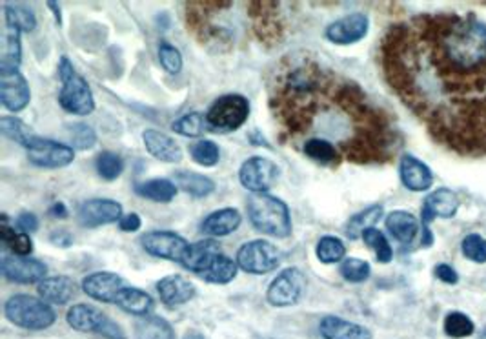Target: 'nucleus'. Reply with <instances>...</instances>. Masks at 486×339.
Here are the masks:
<instances>
[{
	"label": "nucleus",
	"instance_id": "nucleus-51",
	"mask_svg": "<svg viewBox=\"0 0 486 339\" xmlns=\"http://www.w3.org/2000/svg\"><path fill=\"white\" fill-rule=\"evenodd\" d=\"M50 215L52 217H55V219H64V217H68V208H66V205L64 203H53L52 206H50Z\"/></svg>",
	"mask_w": 486,
	"mask_h": 339
},
{
	"label": "nucleus",
	"instance_id": "nucleus-29",
	"mask_svg": "<svg viewBox=\"0 0 486 339\" xmlns=\"http://www.w3.org/2000/svg\"><path fill=\"white\" fill-rule=\"evenodd\" d=\"M22 33L12 26L4 28L3 52H0V73L19 71L22 64Z\"/></svg>",
	"mask_w": 486,
	"mask_h": 339
},
{
	"label": "nucleus",
	"instance_id": "nucleus-21",
	"mask_svg": "<svg viewBox=\"0 0 486 339\" xmlns=\"http://www.w3.org/2000/svg\"><path fill=\"white\" fill-rule=\"evenodd\" d=\"M157 292H158V297H160L162 303L174 309V307H181V305L188 303V301H191L195 297L197 288L190 279H186L179 274H174V276L162 278L157 283Z\"/></svg>",
	"mask_w": 486,
	"mask_h": 339
},
{
	"label": "nucleus",
	"instance_id": "nucleus-45",
	"mask_svg": "<svg viewBox=\"0 0 486 339\" xmlns=\"http://www.w3.org/2000/svg\"><path fill=\"white\" fill-rule=\"evenodd\" d=\"M461 254L475 265H486V239L481 234H466L461 241Z\"/></svg>",
	"mask_w": 486,
	"mask_h": 339
},
{
	"label": "nucleus",
	"instance_id": "nucleus-33",
	"mask_svg": "<svg viewBox=\"0 0 486 339\" xmlns=\"http://www.w3.org/2000/svg\"><path fill=\"white\" fill-rule=\"evenodd\" d=\"M315 255L322 265H336L346 259V245L337 236H322L315 245Z\"/></svg>",
	"mask_w": 486,
	"mask_h": 339
},
{
	"label": "nucleus",
	"instance_id": "nucleus-32",
	"mask_svg": "<svg viewBox=\"0 0 486 339\" xmlns=\"http://www.w3.org/2000/svg\"><path fill=\"white\" fill-rule=\"evenodd\" d=\"M134 332L135 339H175L174 327L160 316L139 318Z\"/></svg>",
	"mask_w": 486,
	"mask_h": 339
},
{
	"label": "nucleus",
	"instance_id": "nucleus-39",
	"mask_svg": "<svg viewBox=\"0 0 486 339\" xmlns=\"http://www.w3.org/2000/svg\"><path fill=\"white\" fill-rule=\"evenodd\" d=\"M190 156L191 159L205 168H214L221 161V149L219 144L212 139H200L190 148Z\"/></svg>",
	"mask_w": 486,
	"mask_h": 339
},
{
	"label": "nucleus",
	"instance_id": "nucleus-11",
	"mask_svg": "<svg viewBox=\"0 0 486 339\" xmlns=\"http://www.w3.org/2000/svg\"><path fill=\"white\" fill-rule=\"evenodd\" d=\"M0 270L6 281L19 283V285H33L40 283L48 278L46 262L29 255H15L4 254L3 262H0Z\"/></svg>",
	"mask_w": 486,
	"mask_h": 339
},
{
	"label": "nucleus",
	"instance_id": "nucleus-8",
	"mask_svg": "<svg viewBox=\"0 0 486 339\" xmlns=\"http://www.w3.org/2000/svg\"><path fill=\"white\" fill-rule=\"evenodd\" d=\"M24 149L28 152L29 163L36 168L59 170L75 161V148L43 135H35Z\"/></svg>",
	"mask_w": 486,
	"mask_h": 339
},
{
	"label": "nucleus",
	"instance_id": "nucleus-27",
	"mask_svg": "<svg viewBox=\"0 0 486 339\" xmlns=\"http://www.w3.org/2000/svg\"><path fill=\"white\" fill-rule=\"evenodd\" d=\"M115 305L118 309H123L125 312L132 314V316H137V318H146V316H151L153 312V307H155V301L153 297L137 288V287H125L123 290H120L117 301H115Z\"/></svg>",
	"mask_w": 486,
	"mask_h": 339
},
{
	"label": "nucleus",
	"instance_id": "nucleus-6",
	"mask_svg": "<svg viewBox=\"0 0 486 339\" xmlns=\"http://www.w3.org/2000/svg\"><path fill=\"white\" fill-rule=\"evenodd\" d=\"M66 323L77 332H92L106 339H126V334L120 328V325H117L111 318H108L101 309L93 305L78 303L69 307L66 312Z\"/></svg>",
	"mask_w": 486,
	"mask_h": 339
},
{
	"label": "nucleus",
	"instance_id": "nucleus-2",
	"mask_svg": "<svg viewBox=\"0 0 486 339\" xmlns=\"http://www.w3.org/2000/svg\"><path fill=\"white\" fill-rule=\"evenodd\" d=\"M247 208L248 219L257 232L277 239H287L292 236V212L282 199L270 194H259L248 199Z\"/></svg>",
	"mask_w": 486,
	"mask_h": 339
},
{
	"label": "nucleus",
	"instance_id": "nucleus-34",
	"mask_svg": "<svg viewBox=\"0 0 486 339\" xmlns=\"http://www.w3.org/2000/svg\"><path fill=\"white\" fill-rule=\"evenodd\" d=\"M172 130L182 137H188V139L205 135L207 132H210L208 123H207V113H200V111L184 113V116H181L179 119H175L172 123Z\"/></svg>",
	"mask_w": 486,
	"mask_h": 339
},
{
	"label": "nucleus",
	"instance_id": "nucleus-4",
	"mask_svg": "<svg viewBox=\"0 0 486 339\" xmlns=\"http://www.w3.org/2000/svg\"><path fill=\"white\" fill-rule=\"evenodd\" d=\"M6 319L24 330H46L57 321L53 307L43 297L15 294L4 303Z\"/></svg>",
	"mask_w": 486,
	"mask_h": 339
},
{
	"label": "nucleus",
	"instance_id": "nucleus-7",
	"mask_svg": "<svg viewBox=\"0 0 486 339\" xmlns=\"http://www.w3.org/2000/svg\"><path fill=\"white\" fill-rule=\"evenodd\" d=\"M235 261L239 265V270L254 276H263L279 269L282 254L271 241L254 239L237 250Z\"/></svg>",
	"mask_w": 486,
	"mask_h": 339
},
{
	"label": "nucleus",
	"instance_id": "nucleus-9",
	"mask_svg": "<svg viewBox=\"0 0 486 339\" xmlns=\"http://www.w3.org/2000/svg\"><path fill=\"white\" fill-rule=\"evenodd\" d=\"M306 292V276L297 267L280 270L266 290V299L271 307L287 309L296 307Z\"/></svg>",
	"mask_w": 486,
	"mask_h": 339
},
{
	"label": "nucleus",
	"instance_id": "nucleus-22",
	"mask_svg": "<svg viewBox=\"0 0 486 339\" xmlns=\"http://www.w3.org/2000/svg\"><path fill=\"white\" fill-rule=\"evenodd\" d=\"M319 332L324 339H374L370 328L339 316H324L319 321Z\"/></svg>",
	"mask_w": 486,
	"mask_h": 339
},
{
	"label": "nucleus",
	"instance_id": "nucleus-14",
	"mask_svg": "<svg viewBox=\"0 0 486 339\" xmlns=\"http://www.w3.org/2000/svg\"><path fill=\"white\" fill-rule=\"evenodd\" d=\"M123 215H125L123 205L108 198L88 199L77 210V219L85 226V229H99V226H106L113 222L118 224Z\"/></svg>",
	"mask_w": 486,
	"mask_h": 339
},
{
	"label": "nucleus",
	"instance_id": "nucleus-49",
	"mask_svg": "<svg viewBox=\"0 0 486 339\" xmlns=\"http://www.w3.org/2000/svg\"><path fill=\"white\" fill-rule=\"evenodd\" d=\"M141 226H142V219L139 214L132 212V214H126L123 215V219L118 221V229L123 230V232H139L141 230Z\"/></svg>",
	"mask_w": 486,
	"mask_h": 339
},
{
	"label": "nucleus",
	"instance_id": "nucleus-16",
	"mask_svg": "<svg viewBox=\"0 0 486 339\" xmlns=\"http://www.w3.org/2000/svg\"><path fill=\"white\" fill-rule=\"evenodd\" d=\"M399 179L407 190L416 194L428 192L435 181L432 168L412 154H404L399 159Z\"/></svg>",
	"mask_w": 486,
	"mask_h": 339
},
{
	"label": "nucleus",
	"instance_id": "nucleus-30",
	"mask_svg": "<svg viewBox=\"0 0 486 339\" xmlns=\"http://www.w3.org/2000/svg\"><path fill=\"white\" fill-rule=\"evenodd\" d=\"M177 192V184L172 179L165 177H155L135 184V194L153 203H170L175 199Z\"/></svg>",
	"mask_w": 486,
	"mask_h": 339
},
{
	"label": "nucleus",
	"instance_id": "nucleus-50",
	"mask_svg": "<svg viewBox=\"0 0 486 339\" xmlns=\"http://www.w3.org/2000/svg\"><path fill=\"white\" fill-rule=\"evenodd\" d=\"M50 239H52L53 245H57L61 248H68L73 243V236L69 232H66V230H55Z\"/></svg>",
	"mask_w": 486,
	"mask_h": 339
},
{
	"label": "nucleus",
	"instance_id": "nucleus-25",
	"mask_svg": "<svg viewBox=\"0 0 486 339\" xmlns=\"http://www.w3.org/2000/svg\"><path fill=\"white\" fill-rule=\"evenodd\" d=\"M38 297H43L46 303L52 305H68L77 295V283L68 276L46 278L36 285Z\"/></svg>",
	"mask_w": 486,
	"mask_h": 339
},
{
	"label": "nucleus",
	"instance_id": "nucleus-3",
	"mask_svg": "<svg viewBox=\"0 0 486 339\" xmlns=\"http://www.w3.org/2000/svg\"><path fill=\"white\" fill-rule=\"evenodd\" d=\"M59 79L62 83L59 92L61 108L77 117L92 116L95 111L93 92L83 75L75 71V66L68 57H61L59 61Z\"/></svg>",
	"mask_w": 486,
	"mask_h": 339
},
{
	"label": "nucleus",
	"instance_id": "nucleus-47",
	"mask_svg": "<svg viewBox=\"0 0 486 339\" xmlns=\"http://www.w3.org/2000/svg\"><path fill=\"white\" fill-rule=\"evenodd\" d=\"M433 276L447 285H458L459 283V274L454 267L447 265V262H439V265L433 267Z\"/></svg>",
	"mask_w": 486,
	"mask_h": 339
},
{
	"label": "nucleus",
	"instance_id": "nucleus-53",
	"mask_svg": "<svg viewBox=\"0 0 486 339\" xmlns=\"http://www.w3.org/2000/svg\"><path fill=\"white\" fill-rule=\"evenodd\" d=\"M182 339H208V337L200 332H188V334H184Z\"/></svg>",
	"mask_w": 486,
	"mask_h": 339
},
{
	"label": "nucleus",
	"instance_id": "nucleus-1",
	"mask_svg": "<svg viewBox=\"0 0 486 339\" xmlns=\"http://www.w3.org/2000/svg\"><path fill=\"white\" fill-rule=\"evenodd\" d=\"M381 62L439 146L486 157V24L475 13H421L392 26Z\"/></svg>",
	"mask_w": 486,
	"mask_h": 339
},
{
	"label": "nucleus",
	"instance_id": "nucleus-15",
	"mask_svg": "<svg viewBox=\"0 0 486 339\" xmlns=\"http://www.w3.org/2000/svg\"><path fill=\"white\" fill-rule=\"evenodd\" d=\"M0 102L12 113H20L31 102V88L19 71L0 73Z\"/></svg>",
	"mask_w": 486,
	"mask_h": 339
},
{
	"label": "nucleus",
	"instance_id": "nucleus-10",
	"mask_svg": "<svg viewBox=\"0 0 486 339\" xmlns=\"http://www.w3.org/2000/svg\"><path fill=\"white\" fill-rule=\"evenodd\" d=\"M279 174L280 170L271 159L254 156L240 165L239 182L254 196L268 194L279 181Z\"/></svg>",
	"mask_w": 486,
	"mask_h": 339
},
{
	"label": "nucleus",
	"instance_id": "nucleus-5",
	"mask_svg": "<svg viewBox=\"0 0 486 339\" xmlns=\"http://www.w3.org/2000/svg\"><path fill=\"white\" fill-rule=\"evenodd\" d=\"M250 117V101L240 93H226L214 101L207 111L210 132L230 133L247 125Z\"/></svg>",
	"mask_w": 486,
	"mask_h": 339
},
{
	"label": "nucleus",
	"instance_id": "nucleus-26",
	"mask_svg": "<svg viewBox=\"0 0 486 339\" xmlns=\"http://www.w3.org/2000/svg\"><path fill=\"white\" fill-rule=\"evenodd\" d=\"M303 154L320 166H337L344 159L341 148L324 137L306 139L303 142Z\"/></svg>",
	"mask_w": 486,
	"mask_h": 339
},
{
	"label": "nucleus",
	"instance_id": "nucleus-13",
	"mask_svg": "<svg viewBox=\"0 0 486 339\" xmlns=\"http://www.w3.org/2000/svg\"><path fill=\"white\" fill-rule=\"evenodd\" d=\"M141 245L144 248L146 254L157 257V259H166V261H174V262H181L186 257V252L190 248V243L172 232V230H153L148 232L141 238Z\"/></svg>",
	"mask_w": 486,
	"mask_h": 339
},
{
	"label": "nucleus",
	"instance_id": "nucleus-43",
	"mask_svg": "<svg viewBox=\"0 0 486 339\" xmlns=\"http://www.w3.org/2000/svg\"><path fill=\"white\" fill-rule=\"evenodd\" d=\"M68 133V144L75 149H92L97 144V133L95 130L86 123H73L66 126Z\"/></svg>",
	"mask_w": 486,
	"mask_h": 339
},
{
	"label": "nucleus",
	"instance_id": "nucleus-41",
	"mask_svg": "<svg viewBox=\"0 0 486 339\" xmlns=\"http://www.w3.org/2000/svg\"><path fill=\"white\" fill-rule=\"evenodd\" d=\"M360 239L364 241V245L374 250L381 265H388V262L393 259V248L388 238L385 236V232H381L379 229H369L367 232H362Z\"/></svg>",
	"mask_w": 486,
	"mask_h": 339
},
{
	"label": "nucleus",
	"instance_id": "nucleus-42",
	"mask_svg": "<svg viewBox=\"0 0 486 339\" xmlns=\"http://www.w3.org/2000/svg\"><path fill=\"white\" fill-rule=\"evenodd\" d=\"M339 274L348 283H364L372 276V267L369 261L359 257H346L339 265Z\"/></svg>",
	"mask_w": 486,
	"mask_h": 339
},
{
	"label": "nucleus",
	"instance_id": "nucleus-37",
	"mask_svg": "<svg viewBox=\"0 0 486 339\" xmlns=\"http://www.w3.org/2000/svg\"><path fill=\"white\" fill-rule=\"evenodd\" d=\"M0 238H3L4 246L15 255H29L33 252V241H31L29 234L12 229L6 221V215H3V229H0Z\"/></svg>",
	"mask_w": 486,
	"mask_h": 339
},
{
	"label": "nucleus",
	"instance_id": "nucleus-36",
	"mask_svg": "<svg viewBox=\"0 0 486 339\" xmlns=\"http://www.w3.org/2000/svg\"><path fill=\"white\" fill-rule=\"evenodd\" d=\"M4 22L6 26L19 29L20 33H31L36 28L35 13L24 4H17V3L4 4Z\"/></svg>",
	"mask_w": 486,
	"mask_h": 339
},
{
	"label": "nucleus",
	"instance_id": "nucleus-23",
	"mask_svg": "<svg viewBox=\"0 0 486 339\" xmlns=\"http://www.w3.org/2000/svg\"><path fill=\"white\" fill-rule=\"evenodd\" d=\"M242 222V215L237 208H221L212 214H208L200 222V230L205 232L208 238L217 239V238H226L233 232L239 230V226Z\"/></svg>",
	"mask_w": 486,
	"mask_h": 339
},
{
	"label": "nucleus",
	"instance_id": "nucleus-44",
	"mask_svg": "<svg viewBox=\"0 0 486 339\" xmlns=\"http://www.w3.org/2000/svg\"><path fill=\"white\" fill-rule=\"evenodd\" d=\"M95 170L101 179L115 181L125 172V161L115 152H101L95 159Z\"/></svg>",
	"mask_w": 486,
	"mask_h": 339
},
{
	"label": "nucleus",
	"instance_id": "nucleus-20",
	"mask_svg": "<svg viewBox=\"0 0 486 339\" xmlns=\"http://www.w3.org/2000/svg\"><path fill=\"white\" fill-rule=\"evenodd\" d=\"M221 254H223L221 245L215 239H212V238L200 239V241L190 245V248L186 252V257L182 261V267L188 269L193 274H198V278H200L214 265V261Z\"/></svg>",
	"mask_w": 486,
	"mask_h": 339
},
{
	"label": "nucleus",
	"instance_id": "nucleus-12",
	"mask_svg": "<svg viewBox=\"0 0 486 339\" xmlns=\"http://www.w3.org/2000/svg\"><path fill=\"white\" fill-rule=\"evenodd\" d=\"M370 31V19L367 13H348L334 22H330L324 29L327 41L336 46H352L360 43Z\"/></svg>",
	"mask_w": 486,
	"mask_h": 339
},
{
	"label": "nucleus",
	"instance_id": "nucleus-48",
	"mask_svg": "<svg viewBox=\"0 0 486 339\" xmlns=\"http://www.w3.org/2000/svg\"><path fill=\"white\" fill-rule=\"evenodd\" d=\"M17 229L26 234H33L38 230V217L33 212H22L17 217Z\"/></svg>",
	"mask_w": 486,
	"mask_h": 339
},
{
	"label": "nucleus",
	"instance_id": "nucleus-52",
	"mask_svg": "<svg viewBox=\"0 0 486 339\" xmlns=\"http://www.w3.org/2000/svg\"><path fill=\"white\" fill-rule=\"evenodd\" d=\"M48 8L53 12V17H55V22L61 26L62 24V15H61V6L57 3H48Z\"/></svg>",
	"mask_w": 486,
	"mask_h": 339
},
{
	"label": "nucleus",
	"instance_id": "nucleus-38",
	"mask_svg": "<svg viewBox=\"0 0 486 339\" xmlns=\"http://www.w3.org/2000/svg\"><path fill=\"white\" fill-rule=\"evenodd\" d=\"M442 330H444V334H447L452 339H466V337L474 335L475 323L465 312L452 311V312H449L447 316H444Z\"/></svg>",
	"mask_w": 486,
	"mask_h": 339
},
{
	"label": "nucleus",
	"instance_id": "nucleus-31",
	"mask_svg": "<svg viewBox=\"0 0 486 339\" xmlns=\"http://www.w3.org/2000/svg\"><path fill=\"white\" fill-rule=\"evenodd\" d=\"M385 215V206L376 203L367 208H362L360 212L353 214L346 224H344V232L350 239H359L362 232H367L369 229H376V224L383 219Z\"/></svg>",
	"mask_w": 486,
	"mask_h": 339
},
{
	"label": "nucleus",
	"instance_id": "nucleus-46",
	"mask_svg": "<svg viewBox=\"0 0 486 339\" xmlns=\"http://www.w3.org/2000/svg\"><path fill=\"white\" fill-rule=\"evenodd\" d=\"M157 53H158V62L162 68H165V71H168L170 75H177L182 71L184 61H182V53L179 48H175L168 41H162L158 44Z\"/></svg>",
	"mask_w": 486,
	"mask_h": 339
},
{
	"label": "nucleus",
	"instance_id": "nucleus-28",
	"mask_svg": "<svg viewBox=\"0 0 486 339\" xmlns=\"http://www.w3.org/2000/svg\"><path fill=\"white\" fill-rule=\"evenodd\" d=\"M174 182L177 184L179 190L195 199H205L215 192V181L205 174L179 170L174 175Z\"/></svg>",
	"mask_w": 486,
	"mask_h": 339
},
{
	"label": "nucleus",
	"instance_id": "nucleus-35",
	"mask_svg": "<svg viewBox=\"0 0 486 339\" xmlns=\"http://www.w3.org/2000/svg\"><path fill=\"white\" fill-rule=\"evenodd\" d=\"M237 272H239L237 261H233L231 257L221 254L214 261V265L200 278L205 281H208V283H212V285H228L237 278Z\"/></svg>",
	"mask_w": 486,
	"mask_h": 339
},
{
	"label": "nucleus",
	"instance_id": "nucleus-18",
	"mask_svg": "<svg viewBox=\"0 0 486 339\" xmlns=\"http://www.w3.org/2000/svg\"><path fill=\"white\" fill-rule=\"evenodd\" d=\"M459 210V198L450 188H435L423 201V226H430L435 217L452 219Z\"/></svg>",
	"mask_w": 486,
	"mask_h": 339
},
{
	"label": "nucleus",
	"instance_id": "nucleus-17",
	"mask_svg": "<svg viewBox=\"0 0 486 339\" xmlns=\"http://www.w3.org/2000/svg\"><path fill=\"white\" fill-rule=\"evenodd\" d=\"M125 287H126V281L123 278L115 272H106V270L93 272L83 279V292L88 297L99 301V303L115 305L120 290H123Z\"/></svg>",
	"mask_w": 486,
	"mask_h": 339
},
{
	"label": "nucleus",
	"instance_id": "nucleus-24",
	"mask_svg": "<svg viewBox=\"0 0 486 339\" xmlns=\"http://www.w3.org/2000/svg\"><path fill=\"white\" fill-rule=\"evenodd\" d=\"M390 236L401 245H412L419 236V219L407 210H393L385 217Z\"/></svg>",
	"mask_w": 486,
	"mask_h": 339
},
{
	"label": "nucleus",
	"instance_id": "nucleus-19",
	"mask_svg": "<svg viewBox=\"0 0 486 339\" xmlns=\"http://www.w3.org/2000/svg\"><path fill=\"white\" fill-rule=\"evenodd\" d=\"M142 142L146 152L160 163L177 165L182 161V148L174 137H170L165 132L148 128L142 132Z\"/></svg>",
	"mask_w": 486,
	"mask_h": 339
},
{
	"label": "nucleus",
	"instance_id": "nucleus-40",
	"mask_svg": "<svg viewBox=\"0 0 486 339\" xmlns=\"http://www.w3.org/2000/svg\"><path fill=\"white\" fill-rule=\"evenodd\" d=\"M0 132H3V135L8 137L10 141L20 144L22 148H26L31 142V139L36 135L31 126H28L24 121L13 116H4L3 119H0Z\"/></svg>",
	"mask_w": 486,
	"mask_h": 339
}]
</instances>
